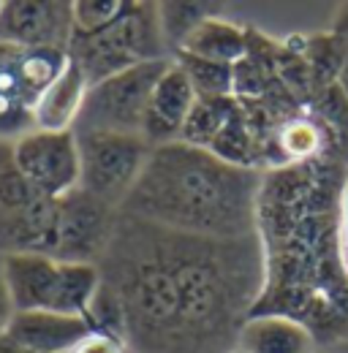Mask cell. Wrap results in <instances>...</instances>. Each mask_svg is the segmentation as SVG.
<instances>
[{
	"mask_svg": "<svg viewBox=\"0 0 348 353\" xmlns=\"http://www.w3.org/2000/svg\"><path fill=\"white\" fill-rule=\"evenodd\" d=\"M44 196L36 193V188L28 182V176L17 166L14 144L0 141V225L28 212Z\"/></svg>",
	"mask_w": 348,
	"mask_h": 353,
	"instance_id": "cell-16",
	"label": "cell"
},
{
	"mask_svg": "<svg viewBox=\"0 0 348 353\" xmlns=\"http://www.w3.org/2000/svg\"><path fill=\"white\" fill-rule=\"evenodd\" d=\"M0 259L17 312L49 310L85 318L104 280L98 264L57 261L36 253H8Z\"/></svg>",
	"mask_w": 348,
	"mask_h": 353,
	"instance_id": "cell-4",
	"label": "cell"
},
{
	"mask_svg": "<svg viewBox=\"0 0 348 353\" xmlns=\"http://www.w3.org/2000/svg\"><path fill=\"white\" fill-rule=\"evenodd\" d=\"M229 353H242V351H240V348H231V351H229Z\"/></svg>",
	"mask_w": 348,
	"mask_h": 353,
	"instance_id": "cell-29",
	"label": "cell"
},
{
	"mask_svg": "<svg viewBox=\"0 0 348 353\" xmlns=\"http://www.w3.org/2000/svg\"><path fill=\"white\" fill-rule=\"evenodd\" d=\"M98 269L123 299L130 353H229L261 285L256 236H191L123 212Z\"/></svg>",
	"mask_w": 348,
	"mask_h": 353,
	"instance_id": "cell-1",
	"label": "cell"
},
{
	"mask_svg": "<svg viewBox=\"0 0 348 353\" xmlns=\"http://www.w3.org/2000/svg\"><path fill=\"white\" fill-rule=\"evenodd\" d=\"M248 46H251L248 30H242L231 19L213 14L182 41V46L174 54H191V57L213 60L223 65H237L248 57Z\"/></svg>",
	"mask_w": 348,
	"mask_h": 353,
	"instance_id": "cell-15",
	"label": "cell"
},
{
	"mask_svg": "<svg viewBox=\"0 0 348 353\" xmlns=\"http://www.w3.org/2000/svg\"><path fill=\"white\" fill-rule=\"evenodd\" d=\"M74 36V3L3 0L0 41L25 49H66Z\"/></svg>",
	"mask_w": 348,
	"mask_h": 353,
	"instance_id": "cell-9",
	"label": "cell"
},
{
	"mask_svg": "<svg viewBox=\"0 0 348 353\" xmlns=\"http://www.w3.org/2000/svg\"><path fill=\"white\" fill-rule=\"evenodd\" d=\"M253 141H251V133L245 125V117H242V109H237V114L226 123V128L218 133V139L213 141V152L218 158L234 163V166H248V169H256L253 166V152H251Z\"/></svg>",
	"mask_w": 348,
	"mask_h": 353,
	"instance_id": "cell-21",
	"label": "cell"
},
{
	"mask_svg": "<svg viewBox=\"0 0 348 353\" xmlns=\"http://www.w3.org/2000/svg\"><path fill=\"white\" fill-rule=\"evenodd\" d=\"M259 169L234 166L213 150L174 141L155 147L123 215L207 239L256 236Z\"/></svg>",
	"mask_w": 348,
	"mask_h": 353,
	"instance_id": "cell-2",
	"label": "cell"
},
{
	"mask_svg": "<svg viewBox=\"0 0 348 353\" xmlns=\"http://www.w3.org/2000/svg\"><path fill=\"white\" fill-rule=\"evenodd\" d=\"M237 348L242 353H316L310 329L289 315H256L248 318Z\"/></svg>",
	"mask_w": 348,
	"mask_h": 353,
	"instance_id": "cell-14",
	"label": "cell"
},
{
	"mask_svg": "<svg viewBox=\"0 0 348 353\" xmlns=\"http://www.w3.org/2000/svg\"><path fill=\"white\" fill-rule=\"evenodd\" d=\"M158 14H161V28H164V39L169 52L182 46V41L207 19L213 17L210 6L204 3H158Z\"/></svg>",
	"mask_w": 348,
	"mask_h": 353,
	"instance_id": "cell-20",
	"label": "cell"
},
{
	"mask_svg": "<svg viewBox=\"0 0 348 353\" xmlns=\"http://www.w3.org/2000/svg\"><path fill=\"white\" fill-rule=\"evenodd\" d=\"M0 353H36V351H30V348H25V345H19V343H14L11 337H6V334H0Z\"/></svg>",
	"mask_w": 348,
	"mask_h": 353,
	"instance_id": "cell-27",
	"label": "cell"
},
{
	"mask_svg": "<svg viewBox=\"0 0 348 353\" xmlns=\"http://www.w3.org/2000/svg\"><path fill=\"white\" fill-rule=\"evenodd\" d=\"M196 101H199V95L191 85L188 74L177 63H172L166 68V74L158 79L153 95H150V103H147V112H144V123H142L144 141L153 150L180 141L182 128H185Z\"/></svg>",
	"mask_w": 348,
	"mask_h": 353,
	"instance_id": "cell-10",
	"label": "cell"
},
{
	"mask_svg": "<svg viewBox=\"0 0 348 353\" xmlns=\"http://www.w3.org/2000/svg\"><path fill=\"white\" fill-rule=\"evenodd\" d=\"M174 63L188 74L199 98H231L234 95V65H223L213 60L174 54Z\"/></svg>",
	"mask_w": 348,
	"mask_h": 353,
	"instance_id": "cell-18",
	"label": "cell"
},
{
	"mask_svg": "<svg viewBox=\"0 0 348 353\" xmlns=\"http://www.w3.org/2000/svg\"><path fill=\"white\" fill-rule=\"evenodd\" d=\"M174 60H153L90 85L74 133H139L150 95Z\"/></svg>",
	"mask_w": 348,
	"mask_h": 353,
	"instance_id": "cell-6",
	"label": "cell"
},
{
	"mask_svg": "<svg viewBox=\"0 0 348 353\" xmlns=\"http://www.w3.org/2000/svg\"><path fill=\"white\" fill-rule=\"evenodd\" d=\"M14 315H17V307H14L11 288H8V280H6V269H3V259H0V334H6Z\"/></svg>",
	"mask_w": 348,
	"mask_h": 353,
	"instance_id": "cell-25",
	"label": "cell"
},
{
	"mask_svg": "<svg viewBox=\"0 0 348 353\" xmlns=\"http://www.w3.org/2000/svg\"><path fill=\"white\" fill-rule=\"evenodd\" d=\"M120 210L93 199L82 188L57 199V261L98 264L109 248Z\"/></svg>",
	"mask_w": 348,
	"mask_h": 353,
	"instance_id": "cell-8",
	"label": "cell"
},
{
	"mask_svg": "<svg viewBox=\"0 0 348 353\" xmlns=\"http://www.w3.org/2000/svg\"><path fill=\"white\" fill-rule=\"evenodd\" d=\"M87 85L82 68L68 57L63 74L44 90V95L33 106V128L39 131H74L79 112L85 106Z\"/></svg>",
	"mask_w": 348,
	"mask_h": 353,
	"instance_id": "cell-13",
	"label": "cell"
},
{
	"mask_svg": "<svg viewBox=\"0 0 348 353\" xmlns=\"http://www.w3.org/2000/svg\"><path fill=\"white\" fill-rule=\"evenodd\" d=\"M316 353H324V351H316Z\"/></svg>",
	"mask_w": 348,
	"mask_h": 353,
	"instance_id": "cell-31",
	"label": "cell"
},
{
	"mask_svg": "<svg viewBox=\"0 0 348 353\" xmlns=\"http://www.w3.org/2000/svg\"><path fill=\"white\" fill-rule=\"evenodd\" d=\"M280 147L291 155V158H304L310 152H316L318 147V133L310 123L304 120H291L283 131H280Z\"/></svg>",
	"mask_w": 348,
	"mask_h": 353,
	"instance_id": "cell-23",
	"label": "cell"
},
{
	"mask_svg": "<svg viewBox=\"0 0 348 353\" xmlns=\"http://www.w3.org/2000/svg\"><path fill=\"white\" fill-rule=\"evenodd\" d=\"M128 0H77L74 3V30L98 33L120 19Z\"/></svg>",
	"mask_w": 348,
	"mask_h": 353,
	"instance_id": "cell-22",
	"label": "cell"
},
{
	"mask_svg": "<svg viewBox=\"0 0 348 353\" xmlns=\"http://www.w3.org/2000/svg\"><path fill=\"white\" fill-rule=\"evenodd\" d=\"M39 95L25 77V46L0 41V139L17 141L33 131V106Z\"/></svg>",
	"mask_w": 348,
	"mask_h": 353,
	"instance_id": "cell-11",
	"label": "cell"
},
{
	"mask_svg": "<svg viewBox=\"0 0 348 353\" xmlns=\"http://www.w3.org/2000/svg\"><path fill=\"white\" fill-rule=\"evenodd\" d=\"M85 321L90 326V332L95 334H106L115 340L128 343V323H126V307L123 299L117 296V291L101 280V288L95 291L93 302L85 312Z\"/></svg>",
	"mask_w": 348,
	"mask_h": 353,
	"instance_id": "cell-19",
	"label": "cell"
},
{
	"mask_svg": "<svg viewBox=\"0 0 348 353\" xmlns=\"http://www.w3.org/2000/svg\"><path fill=\"white\" fill-rule=\"evenodd\" d=\"M87 334L90 326L82 315H66L49 310L17 312L6 329V337L36 353H68Z\"/></svg>",
	"mask_w": 348,
	"mask_h": 353,
	"instance_id": "cell-12",
	"label": "cell"
},
{
	"mask_svg": "<svg viewBox=\"0 0 348 353\" xmlns=\"http://www.w3.org/2000/svg\"><path fill=\"white\" fill-rule=\"evenodd\" d=\"M0 11H3V0H0Z\"/></svg>",
	"mask_w": 348,
	"mask_h": 353,
	"instance_id": "cell-30",
	"label": "cell"
},
{
	"mask_svg": "<svg viewBox=\"0 0 348 353\" xmlns=\"http://www.w3.org/2000/svg\"><path fill=\"white\" fill-rule=\"evenodd\" d=\"M329 33H335L338 39L348 41V3H340V6H338L335 22H332V30H329Z\"/></svg>",
	"mask_w": 348,
	"mask_h": 353,
	"instance_id": "cell-26",
	"label": "cell"
},
{
	"mask_svg": "<svg viewBox=\"0 0 348 353\" xmlns=\"http://www.w3.org/2000/svg\"><path fill=\"white\" fill-rule=\"evenodd\" d=\"M14 144V158L28 182L44 199H63L79 190V141L74 131H39L19 136Z\"/></svg>",
	"mask_w": 348,
	"mask_h": 353,
	"instance_id": "cell-7",
	"label": "cell"
},
{
	"mask_svg": "<svg viewBox=\"0 0 348 353\" xmlns=\"http://www.w3.org/2000/svg\"><path fill=\"white\" fill-rule=\"evenodd\" d=\"M68 57L82 68L87 85H98L139 63L174 60L164 39L158 3L136 0H128L120 19L98 33L74 30Z\"/></svg>",
	"mask_w": 348,
	"mask_h": 353,
	"instance_id": "cell-3",
	"label": "cell"
},
{
	"mask_svg": "<svg viewBox=\"0 0 348 353\" xmlns=\"http://www.w3.org/2000/svg\"><path fill=\"white\" fill-rule=\"evenodd\" d=\"M68 353H130L128 343L106 337V334H95L90 332L82 343H77Z\"/></svg>",
	"mask_w": 348,
	"mask_h": 353,
	"instance_id": "cell-24",
	"label": "cell"
},
{
	"mask_svg": "<svg viewBox=\"0 0 348 353\" xmlns=\"http://www.w3.org/2000/svg\"><path fill=\"white\" fill-rule=\"evenodd\" d=\"M240 103L231 98H199L185 128H182V136L180 141L191 144V147H202V150H210L213 141L218 139V133L226 128V123L237 114Z\"/></svg>",
	"mask_w": 348,
	"mask_h": 353,
	"instance_id": "cell-17",
	"label": "cell"
},
{
	"mask_svg": "<svg viewBox=\"0 0 348 353\" xmlns=\"http://www.w3.org/2000/svg\"><path fill=\"white\" fill-rule=\"evenodd\" d=\"M335 88L340 90V92L346 95V101H348V57H346V63H343V68H340V74H338V82H335Z\"/></svg>",
	"mask_w": 348,
	"mask_h": 353,
	"instance_id": "cell-28",
	"label": "cell"
},
{
	"mask_svg": "<svg viewBox=\"0 0 348 353\" xmlns=\"http://www.w3.org/2000/svg\"><path fill=\"white\" fill-rule=\"evenodd\" d=\"M79 188L93 199L120 210L144 172L153 147L139 133H77Z\"/></svg>",
	"mask_w": 348,
	"mask_h": 353,
	"instance_id": "cell-5",
	"label": "cell"
}]
</instances>
